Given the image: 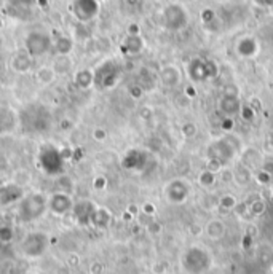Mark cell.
Returning <instances> with one entry per match:
<instances>
[{
  "mask_svg": "<svg viewBox=\"0 0 273 274\" xmlns=\"http://www.w3.org/2000/svg\"><path fill=\"white\" fill-rule=\"evenodd\" d=\"M46 210H48V196L40 192H32L19 201L18 219L22 223H31L43 217Z\"/></svg>",
  "mask_w": 273,
  "mask_h": 274,
  "instance_id": "cell-1",
  "label": "cell"
},
{
  "mask_svg": "<svg viewBox=\"0 0 273 274\" xmlns=\"http://www.w3.org/2000/svg\"><path fill=\"white\" fill-rule=\"evenodd\" d=\"M50 247V236L43 231H31L19 242V252L24 258L35 260L46 254Z\"/></svg>",
  "mask_w": 273,
  "mask_h": 274,
  "instance_id": "cell-2",
  "label": "cell"
},
{
  "mask_svg": "<svg viewBox=\"0 0 273 274\" xmlns=\"http://www.w3.org/2000/svg\"><path fill=\"white\" fill-rule=\"evenodd\" d=\"M37 163L40 164L42 171H43L45 174H48L50 177H59V175H63V171H64L63 150L56 148L54 145H43V147L39 150Z\"/></svg>",
  "mask_w": 273,
  "mask_h": 274,
  "instance_id": "cell-3",
  "label": "cell"
},
{
  "mask_svg": "<svg viewBox=\"0 0 273 274\" xmlns=\"http://www.w3.org/2000/svg\"><path fill=\"white\" fill-rule=\"evenodd\" d=\"M53 48V40L50 37V34H46L43 31H32L26 35L24 39V51L34 59L45 56L50 50Z\"/></svg>",
  "mask_w": 273,
  "mask_h": 274,
  "instance_id": "cell-4",
  "label": "cell"
},
{
  "mask_svg": "<svg viewBox=\"0 0 273 274\" xmlns=\"http://www.w3.org/2000/svg\"><path fill=\"white\" fill-rule=\"evenodd\" d=\"M70 11L78 22H88L98 16L99 2L98 0H74Z\"/></svg>",
  "mask_w": 273,
  "mask_h": 274,
  "instance_id": "cell-5",
  "label": "cell"
},
{
  "mask_svg": "<svg viewBox=\"0 0 273 274\" xmlns=\"http://www.w3.org/2000/svg\"><path fill=\"white\" fill-rule=\"evenodd\" d=\"M21 120L15 109L8 105H0V137H7L18 129Z\"/></svg>",
  "mask_w": 273,
  "mask_h": 274,
  "instance_id": "cell-6",
  "label": "cell"
},
{
  "mask_svg": "<svg viewBox=\"0 0 273 274\" xmlns=\"http://www.w3.org/2000/svg\"><path fill=\"white\" fill-rule=\"evenodd\" d=\"M74 209V201L69 193L56 192L48 198V210L53 216H66Z\"/></svg>",
  "mask_w": 273,
  "mask_h": 274,
  "instance_id": "cell-7",
  "label": "cell"
},
{
  "mask_svg": "<svg viewBox=\"0 0 273 274\" xmlns=\"http://www.w3.org/2000/svg\"><path fill=\"white\" fill-rule=\"evenodd\" d=\"M165 24L171 31H177L187 24V13L181 5H170L165 10Z\"/></svg>",
  "mask_w": 273,
  "mask_h": 274,
  "instance_id": "cell-8",
  "label": "cell"
},
{
  "mask_svg": "<svg viewBox=\"0 0 273 274\" xmlns=\"http://www.w3.org/2000/svg\"><path fill=\"white\" fill-rule=\"evenodd\" d=\"M10 67L18 74H26L32 69V57L26 51H18L11 56L10 59Z\"/></svg>",
  "mask_w": 273,
  "mask_h": 274,
  "instance_id": "cell-9",
  "label": "cell"
},
{
  "mask_svg": "<svg viewBox=\"0 0 273 274\" xmlns=\"http://www.w3.org/2000/svg\"><path fill=\"white\" fill-rule=\"evenodd\" d=\"M94 207L93 204H90V202L87 201H81V202H77V204H74V217L78 223L81 225H85L88 222H91V216H93V212H94Z\"/></svg>",
  "mask_w": 273,
  "mask_h": 274,
  "instance_id": "cell-10",
  "label": "cell"
},
{
  "mask_svg": "<svg viewBox=\"0 0 273 274\" xmlns=\"http://www.w3.org/2000/svg\"><path fill=\"white\" fill-rule=\"evenodd\" d=\"M74 83L80 89H88L94 85V72L91 69H80L74 74Z\"/></svg>",
  "mask_w": 273,
  "mask_h": 274,
  "instance_id": "cell-11",
  "label": "cell"
},
{
  "mask_svg": "<svg viewBox=\"0 0 273 274\" xmlns=\"http://www.w3.org/2000/svg\"><path fill=\"white\" fill-rule=\"evenodd\" d=\"M161 80L168 88H174L179 85V81H181V72L174 66H166L161 70Z\"/></svg>",
  "mask_w": 273,
  "mask_h": 274,
  "instance_id": "cell-12",
  "label": "cell"
},
{
  "mask_svg": "<svg viewBox=\"0 0 273 274\" xmlns=\"http://www.w3.org/2000/svg\"><path fill=\"white\" fill-rule=\"evenodd\" d=\"M56 72L53 70V67L51 66H42V67H39L37 70H35V80H37L40 85H43V86H48V85H51V83L56 80Z\"/></svg>",
  "mask_w": 273,
  "mask_h": 274,
  "instance_id": "cell-13",
  "label": "cell"
},
{
  "mask_svg": "<svg viewBox=\"0 0 273 274\" xmlns=\"http://www.w3.org/2000/svg\"><path fill=\"white\" fill-rule=\"evenodd\" d=\"M54 50L59 56H69L74 50V39L67 37V35H61L54 40Z\"/></svg>",
  "mask_w": 273,
  "mask_h": 274,
  "instance_id": "cell-14",
  "label": "cell"
},
{
  "mask_svg": "<svg viewBox=\"0 0 273 274\" xmlns=\"http://www.w3.org/2000/svg\"><path fill=\"white\" fill-rule=\"evenodd\" d=\"M51 67L56 72V75H66L70 72V69H72V59H70V56H59L58 54L54 57Z\"/></svg>",
  "mask_w": 273,
  "mask_h": 274,
  "instance_id": "cell-15",
  "label": "cell"
},
{
  "mask_svg": "<svg viewBox=\"0 0 273 274\" xmlns=\"http://www.w3.org/2000/svg\"><path fill=\"white\" fill-rule=\"evenodd\" d=\"M125 51L129 53V54H138L142 51V48H144V42H142V39L139 37V35H128V37L125 39Z\"/></svg>",
  "mask_w": 273,
  "mask_h": 274,
  "instance_id": "cell-16",
  "label": "cell"
},
{
  "mask_svg": "<svg viewBox=\"0 0 273 274\" xmlns=\"http://www.w3.org/2000/svg\"><path fill=\"white\" fill-rule=\"evenodd\" d=\"M109 220H111V216H109V210H105V209H99L96 207L93 212V216H91V222L96 228H105V226L109 225Z\"/></svg>",
  "mask_w": 273,
  "mask_h": 274,
  "instance_id": "cell-17",
  "label": "cell"
},
{
  "mask_svg": "<svg viewBox=\"0 0 273 274\" xmlns=\"http://www.w3.org/2000/svg\"><path fill=\"white\" fill-rule=\"evenodd\" d=\"M236 50H238V53H240L241 56H254V54L257 53V50H259V46H257V43H256L254 39L248 37V39H243V40L238 43Z\"/></svg>",
  "mask_w": 273,
  "mask_h": 274,
  "instance_id": "cell-18",
  "label": "cell"
},
{
  "mask_svg": "<svg viewBox=\"0 0 273 274\" xmlns=\"http://www.w3.org/2000/svg\"><path fill=\"white\" fill-rule=\"evenodd\" d=\"M206 233L209 237H212L214 241L221 239L225 233V225L221 222V220H211L208 225H206Z\"/></svg>",
  "mask_w": 273,
  "mask_h": 274,
  "instance_id": "cell-19",
  "label": "cell"
},
{
  "mask_svg": "<svg viewBox=\"0 0 273 274\" xmlns=\"http://www.w3.org/2000/svg\"><path fill=\"white\" fill-rule=\"evenodd\" d=\"M15 236V230L13 226L7 222H0V242L2 244H8Z\"/></svg>",
  "mask_w": 273,
  "mask_h": 274,
  "instance_id": "cell-20",
  "label": "cell"
},
{
  "mask_svg": "<svg viewBox=\"0 0 273 274\" xmlns=\"http://www.w3.org/2000/svg\"><path fill=\"white\" fill-rule=\"evenodd\" d=\"M264 210H265V204L262 202V199H257L251 204V212L254 214V216H260Z\"/></svg>",
  "mask_w": 273,
  "mask_h": 274,
  "instance_id": "cell-21",
  "label": "cell"
},
{
  "mask_svg": "<svg viewBox=\"0 0 273 274\" xmlns=\"http://www.w3.org/2000/svg\"><path fill=\"white\" fill-rule=\"evenodd\" d=\"M235 204H236V199L232 195H225L224 198H221V206L222 207L232 209V207H235Z\"/></svg>",
  "mask_w": 273,
  "mask_h": 274,
  "instance_id": "cell-22",
  "label": "cell"
},
{
  "mask_svg": "<svg viewBox=\"0 0 273 274\" xmlns=\"http://www.w3.org/2000/svg\"><path fill=\"white\" fill-rule=\"evenodd\" d=\"M182 133H184L187 137H192V136L197 133V128H195L192 123H185V125L182 126Z\"/></svg>",
  "mask_w": 273,
  "mask_h": 274,
  "instance_id": "cell-23",
  "label": "cell"
},
{
  "mask_svg": "<svg viewBox=\"0 0 273 274\" xmlns=\"http://www.w3.org/2000/svg\"><path fill=\"white\" fill-rule=\"evenodd\" d=\"M93 137L96 140H99V142H102V140H105V137H107V133H105V131L101 129V128H96L93 131Z\"/></svg>",
  "mask_w": 273,
  "mask_h": 274,
  "instance_id": "cell-24",
  "label": "cell"
},
{
  "mask_svg": "<svg viewBox=\"0 0 273 274\" xmlns=\"http://www.w3.org/2000/svg\"><path fill=\"white\" fill-rule=\"evenodd\" d=\"M128 35H139V26L138 24H131L128 27Z\"/></svg>",
  "mask_w": 273,
  "mask_h": 274,
  "instance_id": "cell-25",
  "label": "cell"
},
{
  "mask_svg": "<svg viewBox=\"0 0 273 274\" xmlns=\"http://www.w3.org/2000/svg\"><path fill=\"white\" fill-rule=\"evenodd\" d=\"M256 2L262 7H273V0H256Z\"/></svg>",
  "mask_w": 273,
  "mask_h": 274,
  "instance_id": "cell-26",
  "label": "cell"
},
{
  "mask_svg": "<svg viewBox=\"0 0 273 274\" xmlns=\"http://www.w3.org/2000/svg\"><path fill=\"white\" fill-rule=\"evenodd\" d=\"M270 140H271V144H273V133L270 134Z\"/></svg>",
  "mask_w": 273,
  "mask_h": 274,
  "instance_id": "cell-27",
  "label": "cell"
},
{
  "mask_svg": "<svg viewBox=\"0 0 273 274\" xmlns=\"http://www.w3.org/2000/svg\"><path fill=\"white\" fill-rule=\"evenodd\" d=\"M0 27H2V19H0Z\"/></svg>",
  "mask_w": 273,
  "mask_h": 274,
  "instance_id": "cell-28",
  "label": "cell"
}]
</instances>
